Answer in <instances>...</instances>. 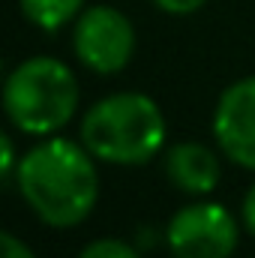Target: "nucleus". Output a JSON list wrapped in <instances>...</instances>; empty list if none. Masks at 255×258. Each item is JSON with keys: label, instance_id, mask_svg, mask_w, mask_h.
<instances>
[{"label": "nucleus", "instance_id": "obj_1", "mask_svg": "<svg viewBox=\"0 0 255 258\" xmlns=\"http://www.w3.org/2000/svg\"><path fill=\"white\" fill-rule=\"evenodd\" d=\"M96 156L69 138H48L18 159L15 183L27 207L51 228L81 225L99 198Z\"/></svg>", "mask_w": 255, "mask_h": 258}, {"label": "nucleus", "instance_id": "obj_2", "mask_svg": "<svg viewBox=\"0 0 255 258\" xmlns=\"http://www.w3.org/2000/svg\"><path fill=\"white\" fill-rule=\"evenodd\" d=\"M165 114L144 93H111L81 117V144L111 165H144L165 147Z\"/></svg>", "mask_w": 255, "mask_h": 258}, {"label": "nucleus", "instance_id": "obj_3", "mask_svg": "<svg viewBox=\"0 0 255 258\" xmlns=\"http://www.w3.org/2000/svg\"><path fill=\"white\" fill-rule=\"evenodd\" d=\"M78 108L75 72L57 57H27L3 84V111L24 135H54Z\"/></svg>", "mask_w": 255, "mask_h": 258}, {"label": "nucleus", "instance_id": "obj_4", "mask_svg": "<svg viewBox=\"0 0 255 258\" xmlns=\"http://www.w3.org/2000/svg\"><path fill=\"white\" fill-rule=\"evenodd\" d=\"M240 225L234 213L216 201H195L180 207L165 231L174 258H231Z\"/></svg>", "mask_w": 255, "mask_h": 258}, {"label": "nucleus", "instance_id": "obj_5", "mask_svg": "<svg viewBox=\"0 0 255 258\" xmlns=\"http://www.w3.org/2000/svg\"><path fill=\"white\" fill-rule=\"evenodd\" d=\"M75 57L96 75H114L132 60L135 30L132 21L114 6H90L75 18L72 27Z\"/></svg>", "mask_w": 255, "mask_h": 258}, {"label": "nucleus", "instance_id": "obj_6", "mask_svg": "<svg viewBox=\"0 0 255 258\" xmlns=\"http://www.w3.org/2000/svg\"><path fill=\"white\" fill-rule=\"evenodd\" d=\"M213 138L234 165L255 171V75L222 90L213 111Z\"/></svg>", "mask_w": 255, "mask_h": 258}, {"label": "nucleus", "instance_id": "obj_7", "mask_svg": "<svg viewBox=\"0 0 255 258\" xmlns=\"http://www.w3.org/2000/svg\"><path fill=\"white\" fill-rule=\"evenodd\" d=\"M162 168H165V177L186 195L213 192L222 177L216 150H210L207 144H198V141H180V144L168 147Z\"/></svg>", "mask_w": 255, "mask_h": 258}, {"label": "nucleus", "instance_id": "obj_8", "mask_svg": "<svg viewBox=\"0 0 255 258\" xmlns=\"http://www.w3.org/2000/svg\"><path fill=\"white\" fill-rule=\"evenodd\" d=\"M18 6L30 24L51 33V30H60L72 18L81 15L84 0H18Z\"/></svg>", "mask_w": 255, "mask_h": 258}, {"label": "nucleus", "instance_id": "obj_9", "mask_svg": "<svg viewBox=\"0 0 255 258\" xmlns=\"http://www.w3.org/2000/svg\"><path fill=\"white\" fill-rule=\"evenodd\" d=\"M78 258H141L138 249L132 243H123V240H114V237H102V240H93L87 243Z\"/></svg>", "mask_w": 255, "mask_h": 258}, {"label": "nucleus", "instance_id": "obj_10", "mask_svg": "<svg viewBox=\"0 0 255 258\" xmlns=\"http://www.w3.org/2000/svg\"><path fill=\"white\" fill-rule=\"evenodd\" d=\"M0 246H3V258H36L33 255V249H30L24 240H18V237L9 234V231H3Z\"/></svg>", "mask_w": 255, "mask_h": 258}, {"label": "nucleus", "instance_id": "obj_11", "mask_svg": "<svg viewBox=\"0 0 255 258\" xmlns=\"http://www.w3.org/2000/svg\"><path fill=\"white\" fill-rule=\"evenodd\" d=\"M162 12H168V15H192V12H198L207 0H153Z\"/></svg>", "mask_w": 255, "mask_h": 258}, {"label": "nucleus", "instance_id": "obj_12", "mask_svg": "<svg viewBox=\"0 0 255 258\" xmlns=\"http://www.w3.org/2000/svg\"><path fill=\"white\" fill-rule=\"evenodd\" d=\"M0 147H3V153H0V159H3V180L9 183V180L15 177V171H18V165H15V147H12V138H9V132H3V138H0Z\"/></svg>", "mask_w": 255, "mask_h": 258}, {"label": "nucleus", "instance_id": "obj_13", "mask_svg": "<svg viewBox=\"0 0 255 258\" xmlns=\"http://www.w3.org/2000/svg\"><path fill=\"white\" fill-rule=\"evenodd\" d=\"M240 216H243V228L255 237V183L249 186V192H246V198H243V210H240Z\"/></svg>", "mask_w": 255, "mask_h": 258}]
</instances>
